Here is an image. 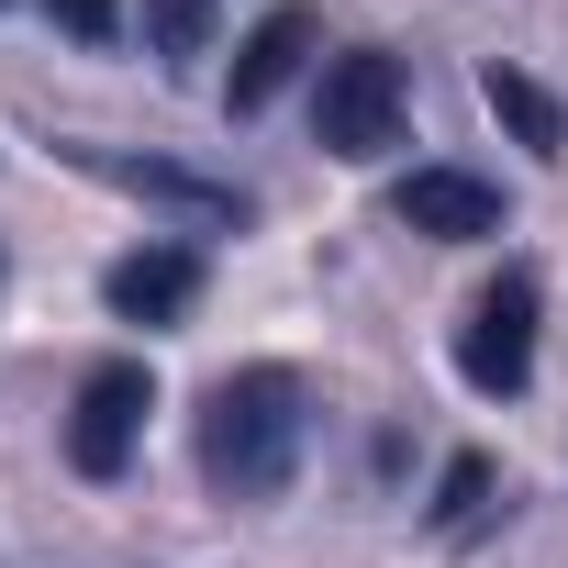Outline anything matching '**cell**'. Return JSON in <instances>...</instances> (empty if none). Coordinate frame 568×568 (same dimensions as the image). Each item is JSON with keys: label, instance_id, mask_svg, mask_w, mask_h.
Listing matches in <instances>:
<instances>
[{"label": "cell", "instance_id": "6da1fadb", "mask_svg": "<svg viewBox=\"0 0 568 568\" xmlns=\"http://www.w3.org/2000/svg\"><path fill=\"white\" fill-rule=\"evenodd\" d=\"M302 446H313V390L291 368L212 379V402H201V479L223 501H278L291 468H302Z\"/></svg>", "mask_w": 568, "mask_h": 568}, {"label": "cell", "instance_id": "7a4b0ae2", "mask_svg": "<svg viewBox=\"0 0 568 568\" xmlns=\"http://www.w3.org/2000/svg\"><path fill=\"white\" fill-rule=\"evenodd\" d=\"M457 379H468L479 402H513V390L535 379V267H501L490 291L468 302V324H457Z\"/></svg>", "mask_w": 568, "mask_h": 568}, {"label": "cell", "instance_id": "3957f363", "mask_svg": "<svg viewBox=\"0 0 568 568\" xmlns=\"http://www.w3.org/2000/svg\"><path fill=\"white\" fill-rule=\"evenodd\" d=\"M313 145H324V156H379V145H402V57H379V45L335 57L324 90H313Z\"/></svg>", "mask_w": 568, "mask_h": 568}, {"label": "cell", "instance_id": "277c9868", "mask_svg": "<svg viewBox=\"0 0 568 568\" xmlns=\"http://www.w3.org/2000/svg\"><path fill=\"white\" fill-rule=\"evenodd\" d=\"M145 413H156V379H145L134 357L90 368V379H79V402H68V468H79V479H123V468H134Z\"/></svg>", "mask_w": 568, "mask_h": 568}, {"label": "cell", "instance_id": "5b68a950", "mask_svg": "<svg viewBox=\"0 0 568 568\" xmlns=\"http://www.w3.org/2000/svg\"><path fill=\"white\" fill-rule=\"evenodd\" d=\"M390 212H402L413 234H435V245H479V234H501V190L468 179V168H413V179L390 190Z\"/></svg>", "mask_w": 568, "mask_h": 568}, {"label": "cell", "instance_id": "8992f818", "mask_svg": "<svg viewBox=\"0 0 568 568\" xmlns=\"http://www.w3.org/2000/svg\"><path fill=\"white\" fill-rule=\"evenodd\" d=\"M101 302H112L123 324H179V313L201 302V256H190V245H134V256H112Z\"/></svg>", "mask_w": 568, "mask_h": 568}, {"label": "cell", "instance_id": "52a82bcc", "mask_svg": "<svg viewBox=\"0 0 568 568\" xmlns=\"http://www.w3.org/2000/svg\"><path fill=\"white\" fill-rule=\"evenodd\" d=\"M302 57H313V12H267V23L234 45V79H223V101H234V112H267L278 90L302 79Z\"/></svg>", "mask_w": 568, "mask_h": 568}, {"label": "cell", "instance_id": "ba28073f", "mask_svg": "<svg viewBox=\"0 0 568 568\" xmlns=\"http://www.w3.org/2000/svg\"><path fill=\"white\" fill-rule=\"evenodd\" d=\"M101 179L112 190H134V201H168V212H190V223H245V190H223V179H190V168H156V156H101Z\"/></svg>", "mask_w": 568, "mask_h": 568}, {"label": "cell", "instance_id": "9c48e42d", "mask_svg": "<svg viewBox=\"0 0 568 568\" xmlns=\"http://www.w3.org/2000/svg\"><path fill=\"white\" fill-rule=\"evenodd\" d=\"M479 101H490V112H501V123H513L535 156H568V112H557V101H546L524 68H479Z\"/></svg>", "mask_w": 568, "mask_h": 568}, {"label": "cell", "instance_id": "30bf717a", "mask_svg": "<svg viewBox=\"0 0 568 568\" xmlns=\"http://www.w3.org/2000/svg\"><path fill=\"white\" fill-rule=\"evenodd\" d=\"M479 513H490V457H457L446 490H435V535H468Z\"/></svg>", "mask_w": 568, "mask_h": 568}, {"label": "cell", "instance_id": "8fae6325", "mask_svg": "<svg viewBox=\"0 0 568 568\" xmlns=\"http://www.w3.org/2000/svg\"><path fill=\"white\" fill-rule=\"evenodd\" d=\"M145 34H156L168 57H201V45H212V0H145Z\"/></svg>", "mask_w": 568, "mask_h": 568}, {"label": "cell", "instance_id": "7c38bea8", "mask_svg": "<svg viewBox=\"0 0 568 568\" xmlns=\"http://www.w3.org/2000/svg\"><path fill=\"white\" fill-rule=\"evenodd\" d=\"M45 12H57V23L79 34V45H101V34L123 23V0H45Z\"/></svg>", "mask_w": 568, "mask_h": 568}]
</instances>
